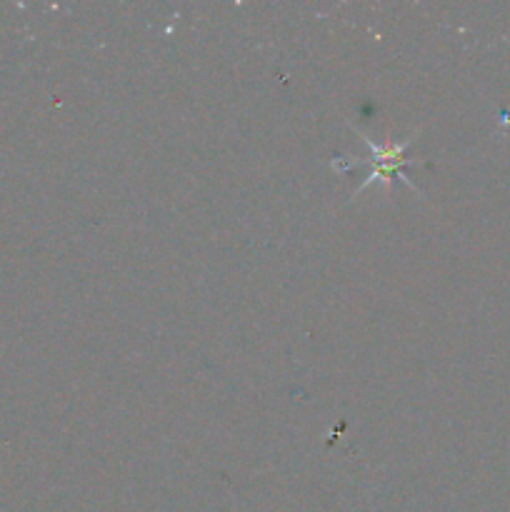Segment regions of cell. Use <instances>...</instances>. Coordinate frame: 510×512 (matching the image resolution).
I'll list each match as a JSON object with an SVG mask.
<instances>
[{
	"label": "cell",
	"mask_w": 510,
	"mask_h": 512,
	"mask_svg": "<svg viewBox=\"0 0 510 512\" xmlns=\"http://www.w3.org/2000/svg\"><path fill=\"white\" fill-rule=\"evenodd\" d=\"M373 150V175H370L365 183H373V180H383V183H390L395 173L400 170V165H405L403 158V150L408 143H400V145H390V148H378L373 145V140H365Z\"/></svg>",
	"instance_id": "6da1fadb"
}]
</instances>
